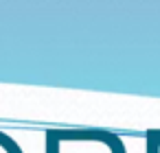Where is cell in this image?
Returning a JSON list of instances; mask_svg holds the SVG:
<instances>
[{
    "label": "cell",
    "mask_w": 160,
    "mask_h": 153,
    "mask_svg": "<svg viewBox=\"0 0 160 153\" xmlns=\"http://www.w3.org/2000/svg\"><path fill=\"white\" fill-rule=\"evenodd\" d=\"M147 153H160L158 142H156V133H153V129H149V131H147Z\"/></svg>",
    "instance_id": "1"
},
{
    "label": "cell",
    "mask_w": 160,
    "mask_h": 153,
    "mask_svg": "<svg viewBox=\"0 0 160 153\" xmlns=\"http://www.w3.org/2000/svg\"><path fill=\"white\" fill-rule=\"evenodd\" d=\"M153 133H156V142H158V149H160V129H153Z\"/></svg>",
    "instance_id": "2"
}]
</instances>
